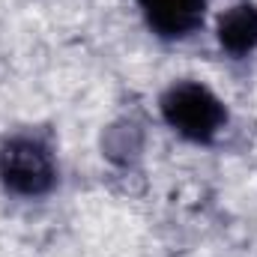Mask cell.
I'll list each match as a JSON object with an SVG mask.
<instances>
[{
	"label": "cell",
	"mask_w": 257,
	"mask_h": 257,
	"mask_svg": "<svg viewBox=\"0 0 257 257\" xmlns=\"http://www.w3.org/2000/svg\"><path fill=\"white\" fill-rule=\"evenodd\" d=\"M162 120L189 144H212L227 126L224 102L200 81H174L159 99Z\"/></svg>",
	"instance_id": "obj_1"
},
{
	"label": "cell",
	"mask_w": 257,
	"mask_h": 257,
	"mask_svg": "<svg viewBox=\"0 0 257 257\" xmlns=\"http://www.w3.org/2000/svg\"><path fill=\"white\" fill-rule=\"evenodd\" d=\"M0 186L15 197H45L57 186V159L39 135H12L0 144Z\"/></svg>",
	"instance_id": "obj_2"
},
{
	"label": "cell",
	"mask_w": 257,
	"mask_h": 257,
	"mask_svg": "<svg viewBox=\"0 0 257 257\" xmlns=\"http://www.w3.org/2000/svg\"><path fill=\"white\" fill-rule=\"evenodd\" d=\"M135 3L147 27L165 42L189 39L203 27L206 0H135Z\"/></svg>",
	"instance_id": "obj_3"
},
{
	"label": "cell",
	"mask_w": 257,
	"mask_h": 257,
	"mask_svg": "<svg viewBox=\"0 0 257 257\" xmlns=\"http://www.w3.org/2000/svg\"><path fill=\"white\" fill-rule=\"evenodd\" d=\"M215 39L224 54L233 60L248 57L257 51V6L254 3H236L224 9L215 21Z\"/></svg>",
	"instance_id": "obj_4"
}]
</instances>
